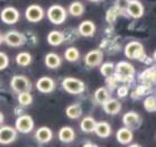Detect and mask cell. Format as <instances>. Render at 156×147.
I'll return each instance as SVG.
<instances>
[{
    "label": "cell",
    "instance_id": "44dd1931",
    "mask_svg": "<svg viewBox=\"0 0 156 147\" xmlns=\"http://www.w3.org/2000/svg\"><path fill=\"white\" fill-rule=\"evenodd\" d=\"M64 40V35L58 30H53L47 35V42L52 46H58L63 43Z\"/></svg>",
    "mask_w": 156,
    "mask_h": 147
},
{
    "label": "cell",
    "instance_id": "8d00e7d4",
    "mask_svg": "<svg viewBox=\"0 0 156 147\" xmlns=\"http://www.w3.org/2000/svg\"><path fill=\"white\" fill-rule=\"evenodd\" d=\"M4 119H5L4 115H2V114H1V112H0V125H1V124H2V122H4Z\"/></svg>",
    "mask_w": 156,
    "mask_h": 147
},
{
    "label": "cell",
    "instance_id": "5b68a950",
    "mask_svg": "<svg viewBox=\"0 0 156 147\" xmlns=\"http://www.w3.org/2000/svg\"><path fill=\"white\" fill-rule=\"evenodd\" d=\"M125 55L131 60H142L144 56V47L138 42H130L125 47Z\"/></svg>",
    "mask_w": 156,
    "mask_h": 147
},
{
    "label": "cell",
    "instance_id": "ac0fdd59",
    "mask_svg": "<svg viewBox=\"0 0 156 147\" xmlns=\"http://www.w3.org/2000/svg\"><path fill=\"white\" fill-rule=\"evenodd\" d=\"M74 138L75 133L71 127H68V126L62 127L60 131H58V139L61 142H63V143H71V142L74 140Z\"/></svg>",
    "mask_w": 156,
    "mask_h": 147
},
{
    "label": "cell",
    "instance_id": "cb8c5ba5",
    "mask_svg": "<svg viewBox=\"0 0 156 147\" xmlns=\"http://www.w3.org/2000/svg\"><path fill=\"white\" fill-rule=\"evenodd\" d=\"M109 98H110V96H109L108 90H107L106 88H103V86L102 88H99V89L94 92V99H96L97 102L100 104L105 103Z\"/></svg>",
    "mask_w": 156,
    "mask_h": 147
},
{
    "label": "cell",
    "instance_id": "3957f363",
    "mask_svg": "<svg viewBox=\"0 0 156 147\" xmlns=\"http://www.w3.org/2000/svg\"><path fill=\"white\" fill-rule=\"evenodd\" d=\"M47 17H48L51 23H53L55 25H60V24H63L66 19V11L62 6L54 5V6L48 8Z\"/></svg>",
    "mask_w": 156,
    "mask_h": 147
},
{
    "label": "cell",
    "instance_id": "9a60e30c",
    "mask_svg": "<svg viewBox=\"0 0 156 147\" xmlns=\"http://www.w3.org/2000/svg\"><path fill=\"white\" fill-rule=\"evenodd\" d=\"M103 110L108 114V115H117L121 110V103L116 99H108V100L102 103Z\"/></svg>",
    "mask_w": 156,
    "mask_h": 147
},
{
    "label": "cell",
    "instance_id": "d4e9b609",
    "mask_svg": "<svg viewBox=\"0 0 156 147\" xmlns=\"http://www.w3.org/2000/svg\"><path fill=\"white\" fill-rule=\"evenodd\" d=\"M65 112L70 119H78L82 114V109L79 104H71L66 108Z\"/></svg>",
    "mask_w": 156,
    "mask_h": 147
},
{
    "label": "cell",
    "instance_id": "1f68e13d",
    "mask_svg": "<svg viewBox=\"0 0 156 147\" xmlns=\"http://www.w3.org/2000/svg\"><path fill=\"white\" fill-rule=\"evenodd\" d=\"M151 80H152V82H154V80H155V73H153L151 75V70H146L143 74H140V81L143 82L151 83Z\"/></svg>",
    "mask_w": 156,
    "mask_h": 147
},
{
    "label": "cell",
    "instance_id": "7c38bea8",
    "mask_svg": "<svg viewBox=\"0 0 156 147\" xmlns=\"http://www.w3.org/2000/svg\"><path fill=\"white\" fill-rule=\"evenodd\" d=\"M19 19V12L16 8L14 7H6L1 11V20L6 24L12 25L18 22Z\"/></svg>",
    "mask_w": 156,
    "mask_h": 147
},
{
    "label": "cell",
    "instance_id": "4fadbf2b",
    "mask_svg": "<svg viewBox=\"0 0 156 147\" xmlns=\"http://www.w3.org/2000/svg\"><path fill=\"white\" fill-rule=\"evenodd\" d=\"M126 9L129 16L133 18H140L144 14V7L138 0H129Z\"/></svg>",
    "mask_w": 156,
    "mask_h": 147
},
{
    "label": "cell",
    "instance_id": "2e32d148",
    "mask_svg": "<svg viewBox=\"0 0 156 147\" xmlns=\"http://www.w3.org/2000/svg\"><path fill=\"white\" fill-rule=\"evenodd\" d=\"M35 137L39 143L45 144L52 140V138H53V133H52V130H51L48 127H41V128H38V129L36 130Z\"/></svg>",
    "mask_w": 156,
    "mask_h": 147
},
{
    "label": "cell",
    "instance_id": "5bb4252c",
    "mask_svg": "<svg viewBox=\"0 0 156 147\" xmlns=\"http://www.w3.org/2000/svg\"><path fill=\"white\" fill-rule=\"evenodd\" d=\"M36 88L39 92L43 93H50L55 89V82L53 79H51L48 76H43L37 81L36 83Z\"/></svg>",
    "mask_w": 156,
    "mask_h": 147
},
{
    "label": "cell",
    "instance_id": "277c9868",
    "mask_svg": "<svg viewBox=\"0 0 156 147\" xmlns=\"http://www.w3.org/2000/svg\"><path fill=\"white\" fill-rule=\"evenodd\" d=\"M10 86L15 92L20 93V92H27L32 89V83L24 75H15L10 81Z\"/></svg>",
    "mask_w": 156,
    "mask_h": 147
},
{
    "label": "cell",
    "instance_id": "603a6c76",
    "mask_svg": "<svg viewBox=\"0 0 156 147\" xmlns=\"http://www.w3.org/2000/svg\"><path fill=\"white\" fill-rule=\"evenodd\" d=\"M96 125L97 121L92 117H85V118L82 119L80 127H81L82 131H84V133H92L93 130H94Z\"/></svg>",
    "mask_w": 156,
    "mask_h": 147
},
{
    "label": "cell",
    "instance_id": "9c48e42d",
    "mask_svg": "<svg viewBox=\"0 0 156 147\" xmlns=\"http://www.w3.org/2000/svg\"><path fill=\"white\" fill-rule=\"evenodd\" d=\"M17 137V130L10 127V126H4L0 128V144L6 145V144L12 143Z\"/></svg>",
    "mask_w": 156,
    "mask_h": 147
},
{
    "label": "cell",
    "instance_id": "f546056e",
    "mask_svg": "<svg viewBox=\"0 0 156 147\" xmlns=\"http://www.w3.org/2000/svg\"><path fill=\"white\" fill-rule=\"evenodd\" d=\"M18 102L21 106H29L33 102V97L32 94L29 93V91L27 92H20L18 94Z\"/></svg>",
    "mask_w": 156,
    "mask_h": 147
},
{
    "label": "cell",
    "instance_id": "30bf717a",
    "mask_svg": "<svg viewBox=\"0 0 156 147\" xmlns=\"http://www.w3.org/2000/svg\"><path fill=\"white\" fill-rule=\"evenodd\" d=\"M122 122H124V125L127 128H129V129H135V128H138L139 125L142 124V119H140V116L137 112L129 111L124 115Z\"/></svg>",
    "mask_w": 156,
    "mask_h": 147
},
{
    "label": "cell",
    "instance_id": "d6986e66",
    "mask_svg": "<svg viewBox=\"0 0 156 147\" xmlns=\"http://www.w3.org/2000/svg\"><path fill=\"white\" fill-rule=\"evenodd\" d=\"M93 131L99 137H101V138H106V137H109L110 134H111V127H110V125L108 122L100 121V122H97Z\"/></svg>",
    "mask_w": 156,
    "mask_h": 147
},
{
    "label": "cell",
    "instance_id": "7a4b0ae2",
    "mask_svg": "<svg viewBox=\"0 0 156 147\" xmlns=\"http://www.w3.org/2000/svg\"><path fill=\"white\" fill-rule=\"evenodd\" d=\"M62 86L66 92L71 94H80L85 89L84 83L75 78H65L62 82Z\"/></svg>",
    "mask_w": 156,
    "mask_h": 147
},
{
    "label": "cell",
    "instance_id": "e575fe53",
    "mask_svg": "<svg viewBox=\"0 0 156 147\" xmlns=\"http://www.w3.org/2000/svg\"><path fill=\"white\" fill-rule=\"evenodd\" d=\"M128 1H129V0H117V6H116V8L122 10V9H125V8L127 7Z\"/></svg>",
    "mask_w": 156,
    "mask_h": 147
},
{
    "label": "cell",
    "instance_id": "484cf974",
    "mask_svg": "<svg viewBox=\"0 0 156 147\" xmlns=\"http://www.w3.org/2000/svg\"><path fill=\"white\" fill-rule=\"evenodd\" d=\"M69 11H70V14L72 16H74V17H79V16H81L83 12H84V6L82 2H79V1H74V2H72L70 5V7H69Z\"/></svg>",
    "mask_w": 156,
    "mask_h": 147
},
{
    "label": "cell",
    "instance_id": "6da1fadb",
    "mask_svg": "<svg viewBox=\"0 0 156 147\" xmlns=\"http://www.w3.org/2000/svg\"><path fill=\"white\" fill-rule=\"evenodd\" d=\"M134 74H135V68L128 62H119L115 66V75L119 81L129 82L134 79Z\"/></svg>",
    "mask_w": 156,
    "mask_h": 147
},
{
    "label": "cell",
    "instance_id": "d6a6232c",
    "mask_svg": "<svg viewBox=\"0 0 156 147\" xmlns=\"http://www.w3.org/2000/svg\"><path fill=\"white\" fill-rule=\"evenodd\" d=\"M8 64H9V58L5 53L0 52V71L1 70H5L7 68Z\"/></svg>",
    "mask_w": 156,
    "mask_h": 147
},
{
    "label": "cell",
    "instance_id": "ba28073f",
    "mask_svg": "<svg viewBox=\"0 0 156 147\" xmlns=\"http://www.w3.org/2000/svg\"><path fill=\"white\" fill-rule=\"evenodd\" d=\"M4 40L12 47H19L25 43V37L23 34L16 32V30H10L8 32L4 37Z\"/></svg>",
    "mask_w": 156,
    "mask_h": 147
},
{
    "label": "cell",
    "instance_id": "ffe728a7",
    "mask_svg": "<svg viewBox=\"0 0 156 147\" xmlns=\"http://www.w3.org/2000/svg\"><path fill=\"white\" fill-rule=\"evenodd\" d=\"M117 140L120 144H129L133 140V131L131 129L127 128V127H124V128H120V129L117 131Z\"/></svg>",
    "mask_w": 156,
    "mask_h": 147
},
{
    "label": "cell",
    "instance_id": "8fae6325",
    "mask_svg": "<svg viewBox=\"0 0 156 147\" xmlns=\"http://www.w3.org/2000/svg\"><path fill=\"white\" fill-rule=\"evenodd\" d=\"M102 60H103V53L100 50L91 51V52H89L84 56L85 64L88 65V66H90V68H94V66L100 65Z\"/></svg>",
    "mask_w": 156,
    "mask_h": 147
},
{
    "label": "cell",
    "instance_id": "f1b7e54d",
    "mask_svg": "<svg viewBox=\"0 0 156 147\" xmlns=\"http://www.w3.org/2000/svg\"><path fill=\"white\" fill-rule=\"evenodd\" d=\"M64 56L69 62H76L80 58V52L75 47H69L68 50L65 51Z\"/></svg>",
    "mask_w": 156,
    "mask_h": 147
},
{
    "label": "cell",
    "instance_id": "836d02e7",
    "mask_svg": "<svg viewBox=\"0 0 156 147\" xmlns=\"http://www.w3.org/2000/svg\"><path fill=\"white\" fill-rule=\"evenodd\" d=\"M117 93H118V96H119L120 98L126 97V96H127V93H128V88H127V86H120V88L118 89Z\"/></svg>",
    "mask_w": 156,
    "mask_h": 147
},
{
    "label": "cell",
    "instance_id": "ab89813d",
    "mask_svg": "<svg viewBox=\"0 0 156 147\" xmlns=\"http://www.w3.org/2000/svg\"><path fill=\"white\" fill-rule=\"evenodd\" d=\"M2 40H4V37H2V35L0 34V45H1V43H2Z\"/></svg>",
    "mask_w": 156,
    "mask_h": 147
},
{
    "label": "cell",
    "instance_id": "74e56055",
    "mask_svg": "<svg viewBox=\"0 0 156 147\" xmlns=\"http://www.w3.org/2000/svg\"><path fill=\"white\" fill-rule=\"evenodd\" d=\"M89 1H91V2H101L103 0H89Z\"/></svg>",
    "mask_w": 156,
    "mask_h": 147
},
{
    "label": "cell",
    "instance_id": "7402d4cb",
    "mask_svg": "<svg viewBox=\"0 0 156 147\" xmlns=\"http://www.w3.org/2000/svg\"><path fill=\"white\" fill-rule=\"evenodd\" d=\"M62 63L61 58L56 53H48L45 56V64L50 68H57Z\"/></svg>",
    "mask_w": 156,
    "mask_h": 147
},
{
    "label": "cell",
    "instance_id": "d590c367",
    "mask_svg": "<svg viewBox=\"0 0 156 147\" xmlns=\"http://www.w3.org/2000/svg\"><path fill=\"white\" fill-rule=\"evenodd\" d=\"M84 147H98V146H96V145H93V144H91V143H88V144H85Z\"/></svg>",
    "mask_w": 156,
    "mask_h": 147
},
{
    "label": "cell",
    "instance_id": "8992f818",
    "mask_svg": "<svg viewBox=\"0 0 156 147\" xmlns=\"http://www.w3.org/2000/svg\"><path fill=\"white\" fill-rule=\"evenodd\" d=\"M34 128V120L30 116L28 115H23L18 117L16 120V128L15 129L23 134H28L30 133Z\"/></svg>",
    "mask_w": 156,
    "mask_h": 147
},
{
    "label": "cell",
    "instance_id": "e0dca14e",
    "mask_svg": "<svg viewBox=\"0 0 156 147\" xmlns=\"http://www.w3.org/2000/svg\"><path fill=\"white\" fill-rule=\"evenodd\" d=\"M79 33L84 37L93 36L96 33V25L91 20H84L79 26Z\"/></svg>",
    "mask_w": 156,
    "mask_h": 147
},
{
    "label": "cell",
    "instance_id": "52a82bcc",
    "mask_svg": "<svg viewBox=\"0 0 156 147\" xmlns=\"http://www.w3.org/2000/svg\"><path fill=\"white\" fill-rule=\"evenodd\" d=\"M26 19L30 23H38L44 18V10L38 5H32L27 7L25 12Z\"/></svg>",
    "mask_w": 156,
    "mask_h": 147
},
{
    "label": "cell",
    "instance_id": "4316f807",
    "mask_svg": "<svg viewBox=\"0 0 156 147\" xmlns=\"http://www.w3.org/2000/svg\"><path fill=\"white\" fill-rule=\"evenodd\" d=\"M16 62L20 66H27V65H29L32 63V55L29 53H27V52L19 53L16 56Z\"/></svg>",
    "mask_w": 156,
    "mask_h": 147
},
{
    "label": "cell",
    "instance_id": "83f0119b",
    "mask_svg": "<svg viewBox=\"0 0 156 147\" xmlns=\"http://www.w3.org/2000/svg\"><path fill=\"white\" fill-rule=\"evenodd\" d=\"M100 72H101V74L103 76H106V78H111V76H114L115 74V64L114 63H103L101 65V68H100Z\"/></svg>",
    "mask_w": 156,
    "mask_h": 147
},
{
    "label": "cell",
    "instance_id": "f35d334b",
    "mask_svg": "<svg viewBox=\"0 0 156 147\" xmlns=\"http://www.w3.org/2000/svg\"><path fill=\"white\" fill-rule=\"evenodd\" d=\"M128 147H140V146L137 145V144H133V145H130V146H128Z\"/></svg>",
    "mask_w": 156,
    "mask_h": 147
},
{
    "label": "cell",
    "instance_id": "4dcf8cb0",
    "mask_svg": "<svg viewBox=\"0 0 156 147\" xmlns=\"http://www.w3.org/2000/svg\"><path fill=\"white\" fill-rule=\"evenodd\" d=\"M144 107L148 112H154L156 110V99L154 96H149L144 100Z\"/></svg>",
    "mask_w": 156,
    "mask_h": 147
}]
</instances>
